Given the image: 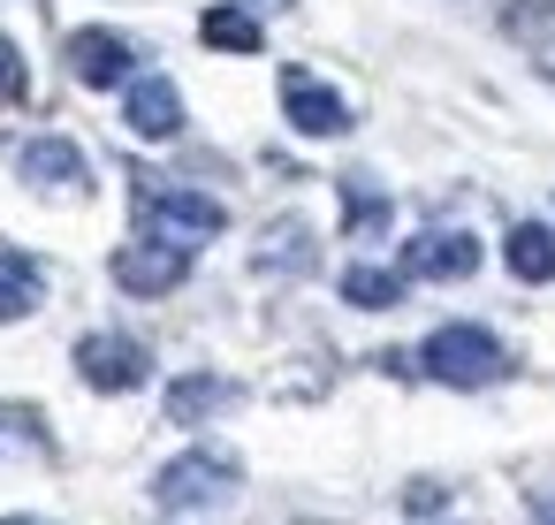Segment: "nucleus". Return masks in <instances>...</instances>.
<instances>
[{
    "instance_id": "1",
    "label": "nucleus",
    "mask_w": 555,
    "mask_h": 525,
    "mask_svg": "<svg viewBox=\"0 0 555 525\" xmlns=\"http://www.w3.org/2000/svg\"><path fill=\"white\" fill-rule=\"evenodd\" d=\"M418 366L434 373V381H449V388H487V381H502L509 373V343H494L487 328H434L426 335V350H418Z\"/></svg>"
},
{
    "instance_id": "2",
    "label": "nucleus",
    "mask_w": 555,
    "mask_h": 525,
    "mask_svg": "<svg viewBox=\"0 0 555 525\" xmlns=\"http://www.w3.org/2000/svg\"><path fill=\"white\" fill-rule=\"evenodd\" d=\"M236 487H244L236 457H221V449H183L176 464H160L153 502H160V510H214V502H229Z\"/></svg>"
},
{
    "instance_id": "3",
    "label": "nucleus",
    "mask_w": 555,
    "mask_h": 525,
    "mask_svg": "<svg viewBox=\"0 0 555 525\" xmlns=\"http://www.w3.org/2000/svg\"><path fill=\"white\" fill-rule=\"evenodd\" d=\"M221 206L206 199V191H145V236H160V244H183V252H198L206 236H221Z\"/></svg>"
},
{
    "instance_id": "4",
    "label": "nucleus",
    "mask_w": 555,
    "mask_h": 525,
    "mask_svg": "<svg viewBox=\"0 0 555 525\" xmlns=\"http://www.w3.org/2000/svg\"><path fill=\"white\" fill-rule=\"evenodd\" d=\"M183 274H191V252H183V244L138 236V244H122V252H115V282H122L130 297H168Z\"/></svg>"
},
{
    "instance_id": "5",
    "label": "nucleus",
    "mask_w": 555,
    "mask_h": 525,
    "mask_svg": "<svg viewBox=\"0 0 555 525\" xmlns=\"http://www.w3.org/2000/svg\"><path fill=\"white\" fill-rule=\"evenodd\" d=\"M77 373H85L92 388L122 396V388H138V381H145V343H138V335H122V328H100V335H85V343H77Z\"/></svg>"
},
{
    "instance_id": "6",
    "label": "nucleus",
    "mask_w": 555,
    "mask_h": 525,
    "mask_svg": "<svg viewBox=\"0 0 555 525\" xmlns=\"http://www.w3.org/2000/svg\"><path fill=\"white\" fill-rule=\"evenodd\" d=\"M282 115H289V130H305V138H335V130H350L343 92L320 85L312 69H289V77H282Z\"/></svg>"
},
{
    "instance_id": "7",
    "label": "nucleus",
    "mask_w": 555,
    "mask_h": 525,
    "mask_svg": "<svg viewBox=\"0 0 555 525\" xmlns=\"http://www.w3.org/2000/svg\"><path fill=\"white\" fill-rule=\"evenodd\" d=\"M403 267L426 274V282H464V274L479 267V236H472V229H426V236H411Z\"/></svg>"
},
{
    "instance_id": "8",
    "label": "nucleus",
    "mask_w": 555,
    "mask_h": 525,
    "mask_svg": "<svg viewBox=\"0 0 555 525\" xmlns=\"http://www.w3.org/2000/svg\"><path fill=\"white\" fill-rule=\"evenodd\" d=\"M130 130L138 138H176L183 130V92L168 77H138L130 85Z\"/></svg>"
},
{
    "instance_id": "9",
    "label": "nucleus",
    "mask_w": 555,
    "mask_h": 525,
    "mask_svg": "<svg viewBox=\"0 0 555 525\" xmlns=\"http://www.w3.org/2000/svg\"><path fill=\"white\" fill-rule=\"evenodd\" d=\"M69 69H77L85 85H122V77H130V39H122V31H77Z\"/></svg>"
},
{
    "instance_id": "10",
    "label": "nucleus",
    "mask_w": 555,
    "mask_h": 525,
    "mask_svg": "<svg viewBox=\"0 0 555 525\" xmlns=\"http://www.w3.org/2000/svg\"><path fill=\"white\" fill-rule=\"evenodd\" d=\"M24 176H31V183H54V191H85V183H92V168H85V153H77L69 138L24 145Z\"/></svg>"
},
{
    "instance_id": "11",
    "label": "nucleus",
    "mask_w": 555,
    "mask_h": 525,
    "mask_svg": "<svg viewBox=\"0 0 555 525\" xmlns=\"http://www.w3.org/2000/svg\"><path fill=\"white\" fill-rule=\"evenodd\" d=\"M39 297H47L39 259H24V252H0V320H24V312H39Z\"/></svg>"
},
{
    "instance_id": "12",
    "label": "nucleus",
    "mask_w": 555,
    "mask_h": 525,
    "mask_svg": "<svg viewBox=\"0 0 555 525\" xmlns=\"http://www.w3.org/2000/svg\"><path fill=\"white\" fill-rule=\"evenodd\" d=\"M229 396H236V381H214V373H183V381L168 388V419L198 426V419H214V411H221Z\"/></svg>"
},
{
    "instance_id": "13",
    "label": "nucleus",
    "mask_w": 555,
    "mask_h": 525,
    "mask_svg": "<svg viewBox=\"0 0 555 525\" xmlns=\"http://www.w3.org/2000/svg\"><path fill=\"white\" fill-rule=\"evenodd\" d=\"M509 274H517V282H547V274H555V236H547L540 221H517V229H509Z\"/></svg>"
},
{
    "instance_id": "14",
    "label": "nucleus",
    "mask_w": 555,
    "mask_h": 525,
    "mask_svg": "<svg viewBox=\"0 0 555 525\" xmlns=\"http://www.w3.org/2000/svg\"><path fill=\"white\" fill-rule=\"evenodd\" d=\"M206 47H221V54H259V16L251 9H206Z\"/></svg>"
},
{
    "instance_id": "15",
    "label": "nucleus",
    "mask_w": 555,
    "mask_h": 525,
    "mask_svg": "<svg viewBox=\"0 0 555 525\" xmlns=\"http://www.w3.org/2000/svg\"><path fill=\"white\" fill-rule=\"evenodd\" d=\"M396 290H403V282H396L388 267H350V274H343V297H350V305H365V312L396 305Z\"/></svg>"
},
{
    "instance_id": "16",
    "label": "nucleus",
    "mask_w": 555,
    "mask_h": 525,
    "mask_svg": "<svg viewBox=\"0 0 555 525\" xmlns=\"http://www.w3.org/2000/svg\"><path fill=\"white\" fill-rule=\"evenodd\" d=\"M502 16H509V31H517V39H532V47H547V39H555V0H509Z\"/></svg>"
},
{
    "instance_id": "17",
    "label": "nucleus",
    "mask_w": 555,
    "mask_h": 525,
    "mask_svg": "<svg viewBox=\"0 0 555 525\" xmlns=\"http://www.w3.org/2000/svg\"><path fill=\"white\" fill-rule=\"evenodd\" d=\"M24 100V47L16 39H0V107Z\"/></svg>"
},
{
    "instance_id": "18",
    "label": "nucleus",
    "mask_w": 555,
    "mask_h": 525,
    "mask_svg": "<svg viewBox=\"0 0 555 525\" xmlns=\"http://www.w3.org/2000/svg\"><path fill=\"white\" fill-rule=\"evenodd\" d=\"M274 9H282V0H274Z\"/></svg>"
}]
</instances>
